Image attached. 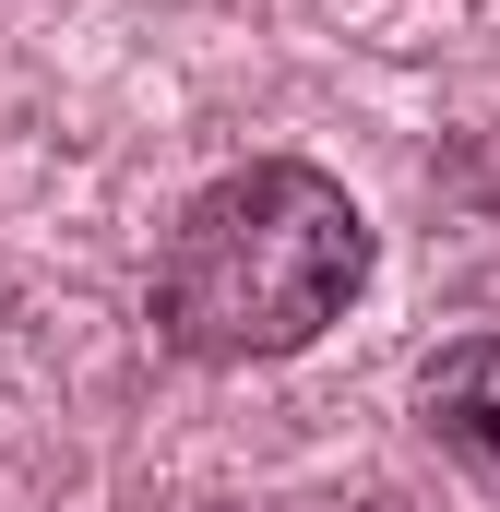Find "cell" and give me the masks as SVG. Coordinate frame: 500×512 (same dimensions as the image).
Segmentation results:
<instances>
[{
    "label": "cell",
    "mask_w": 500,
    "mask_h": 512,
    "mask_svg": "<svg viewBox=\"0 0 500 512\" xmlns=\"http://www.w3.org/2000/svg\"><path fill=\"white\" fill-rule=\"evenodd\" d=\"M358 286H370V215L346 203V179H322L310 155H262L179 203L155 251V334L203 370H250L322 346Z\"/></svg>",
    "instance_id": "obj_1"
},
{
    "label": "cell",
    "mask_w": 500,
    "mask_h": 512,
    "mask_svg": "<svg viewBox=\"0 0 500 512\" xmlns=\"http://www.w3.org/2000/svg\"><path fill=\"white\" fill-rule=\"evenodd\" d=\"M417 417H429V441H453V453H465V465L500 489V334L453 346V358H429V382H417Z\"/></svg>",
    "instance_id": "obj_2"
},
{
    "label": "cell",
    "mask_w": 500,
    "mask_h": 512,
    "mask_svg": "<svg viewBox=\"0 0 500 512\" xmlns=\"http://www.w3.org/2000/svg\"><path fill=\"white\" fill-rule=\"evenodd\" d=\"M358 512H405V501H358Z\"/></svg>",
    "instance_id": "obj_3"
}]
</instances>
